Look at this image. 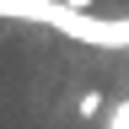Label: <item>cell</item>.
I'll return each mask as SVG.
<instances>
[{
	"label": "cell",
	"instance_id": "7a4b0ae2",
	"mask_svg": "<svg viewBox=\"0 0 129 129\" xmlns=\"http://www.w3.org/2000/svg\"><path fill=\"white\" fill-rule=\"evenodd\" d=\"M102 129H129V97H118V102L108 108V124Z\"/></svg>",
	"mask_w": 129,
	"mask_h": 129
},
{
	"label": "cell",
	"instance_id": "6da1fadb",
	"mask_svg": "<svg viewBox=\"0 0 129 129\" xmlns=\"http://www.w3.org/2000/svg\"><path fill=\"white\" fill-rule=\"evenodd\" d=\"M0 16L54 27V32L91 43V48H129V16H91V11L64 6V0H0Z\"/></svg>",
	"mask_w": 129,
	"mask_h": 129
},
{
	"label": "cell",
	"instance_id": "277c9868",
	"mask_svg": "<svg viewBox=\"0 0 129 129\" xmlns=\"http://www.w3.org/2000/svg\"><path fill=\"white\" fill-rule=\"evenodd\" d=\"M64 6H75V11H86V6H91V0H64Z\"/></svg>",
	"mask_w": 129,
	"mask_h": 129
},
{
	"label": "cell",
	"instance_id": "3957f363",
	"mask_svg": "<svg viewBox=\"0 0 129 129\" xmlns=\"http://www.w3.org/2000/svg\"><path fill=\"white\" fill-rule=\"evenodd\" d=\"M97 113H102V97L86 91V97H81V118H97Z\"/></svg>",
	"mask_w": 129,
	"mask_h": 129
}]
</instances>
